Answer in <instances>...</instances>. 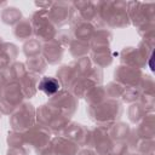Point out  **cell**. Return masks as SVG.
Here are the masks:
<instances>
[{"label":"cell","instance_id":"1","mask_svg":"<svg viewBox=\"0 0 155 155\" xmlns=\"http://www.w3.org/2000/svg\"><path fill=\"white\" fill-rule=\"evenodd\" d=\"M39 88L41 91H44L46 94H53L59 90V84L56 79L44 78L39 84Z\"/></svg>","mask_w":155,"mask_h":155}]
</instances>
